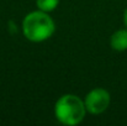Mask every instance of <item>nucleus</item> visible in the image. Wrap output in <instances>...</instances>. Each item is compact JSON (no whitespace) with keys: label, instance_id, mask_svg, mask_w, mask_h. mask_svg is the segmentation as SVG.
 I'll list each match as a JSON object with an SVG mask.
<instances>
[{"label":"nucleus","instance_id":"nucleus-1","mask_svg":"<svg viewBox=\"0 0 127 126\" xmlns=\"http://www.w3.org/2000/svg\"><path fill=\"white\" fill-rule=\"evenodd\" d=\"M21 30L27 41L41 43L53 36L56 31V24L49 16V12H44L37 9L29 12L24 17Z\"/></svg>","mask_w":127,"mask_h":126},{"label":"nucleus","instance_id":"nucleus-6","mask_svg":"<svg viewBox=\"0 0 127 126\" xmlns=\"http://www.w3.org/2000/svg\"><path fill=\"white\" fill-rule=\"evenodd\" d=\"M124 24H125V27L127 29V7L126 10L124 11Z\"/></svg>","mask_w":127,"mask_h":126},{"label":"nucleus","instance_id":"nucleus-5","mask_svg":"<svg viewBox=\"0 0 127 126\" xmlns=\"http://www.w3.org/2000/svg\"><path fill=\"white\" fill-rule=\"evenodd\" d=\"M59 1L61 0H36V6L44 12H52L58 7Z\"/></svg>","mask_w":127,"mask_h":126},{"label":"nucleus","instance_id":"nucleus-3","mask_svg":"<svg viewBox=\"0 0 127 126\" xmlns=\"http://www.w3.org/2000/svg\"><path fill=\"white\" fill-rule=\"evenodd\" d=\"M111 103V95L105 88H94L84 98V104L88 114L100 115L105 113Z\"/></svg>","mask_w":127,"mask_h":126},{"label":"nucleus","instance_id":"nucleus-4","mask_svg":"<svg viewBox=\"0 0 127 126\" xmlns=\"http://www.w3.org/2000/svg\"><path fill=\"white\" fill-rule=\"evenodd\" d=\"M110 47L116 52L127 51V29H120L111 35Z\"/></svg>","mask_w":127,"mask_h":126},{"label":"nucleus","instance_id":"nucleus-2","mask_svg":"<svg viewBox=\"0 0 127 126\" xmlns=\"http://www.w3.org/2000/svg\"><path fill=\"white\" fill-rule=\"evenodd\" d=\"M88 114L84 104V99L75 94H63L54 104L56 119L65 126H75L84 120Z\"/></svg>","mask_w":127,"mask_h":126}]
</instances>
